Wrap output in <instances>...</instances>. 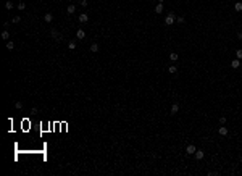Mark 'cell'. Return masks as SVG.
Instances as JSON below:
<instances>
[{"instance_id": "1", "label": "cell", "mask_w": 242, "mask_h": 176, "mask_svg": "<svg viewBox=\"0 0 242 176\" xmlns=\"http://www.w3.org/2000/svg\"><path fill=\"white\" fill-rule=\"evenodd\" d=\"M174 21H176V15H174V13H168L166 18H165V24L166 26H171Z\"/></svg>"}, {"instance_id": "2", "label": "cell", "mask_w": 242, "mask_h": 176, "mask_svg": "<svg viewBox=\"0 0 242 176\" xmlns=\"http://www.w3.org/2000/svg\"><path fill=\"white\" fill-rule=\"evenodd\" d=\"M50 37H52V39H55L57 42H60V40H62V36L58 34L57 29H52V31H50Z\"/></svg>"}, {"instance_id": "3", "label": "cell", "mask_w": 242, "mask_h": 176, "mask_svg": "<svg viewBox=\"0 0 242 176\" xmlns=\"http://www.w3.org/2000/svg\"><path fill=\"white\" fill-rule=\"evenodd\" d=\"M195 145H192V144H189L187 145V147H186V152H187L189 153V155H194V153H195Z\"/></svg>"}, {"instance_id": "4", "label": "cell", "mask_w": 242, "mask_h": 176, "mask_svg": "<svg viewBox=\"0 0 242 176\" xmlns=\"http://www.w3.org/2000/svg\"><path fill=\"white\" fill-rule=\"evenodd\" d=\"M218 133H219V136H228V134H229V129H228L226 126H221V128L218 129Z\"/></svg>"}, {"instance_id": "5", "label": "cell", "mask_w": 242, "mask_h": 176, "mask_svg": "<svg viewBox=\"0 0 242 176\" xmlns=\"http://www.w3.org/2000/svg\"><path fill=\"white\" fill-rule=\"evenodd\" d=\"M87 20H89L87 13H81L79 15V23H87Z\"/></svg>"}, {"instance_id": "6", "label": "cell", "mask_w": 242, "mask_h": 176, "mask_svg": "<svg viewBox=\"0 0 242 176\" xmlns=\"http://www.w3.org/2000/svg\"><path fill=\"white\" fill-rule=\"evenodd\" d=\"M239 66H241V60H239V58H236V60H232V62H231V68L237 70Z\"/></svg>"}, {"instance_id": "7", "label": "cell", "mask_w": 242, "mask_h": 176, "mask_svg": "<svg viewBox=\"0 0 242 176\" xmlns=\"http://www.w3.org/2000/svg\"><path fill=\"white\" fill-rule=\"evenodd\" d=\"M44 20H45V23H52V21H53V15H52V13H45V15H44Z\"/></svg>"}, {"instance_id": "8", "label": "cell", "mask_w": 242, "mask_h": 176, "mask_svg": "<svg viewBox=\"0 0 242 176\" xmlns=\"http://www.w3.org/2000/svg\"><path fill=\"white\" fill-rule=\"evenodd\" d=\"M194 157H195V160H202L204 158V150H195Z\"/></svg>"}, {"instance_id": "9", "label": "cell", "mask_w": 242, "mask_h": 176, "mask_svg": "<svg viewBox=\"0 0 242 176\" xmlns=\"http://www.w3.org/2000/svg\"><path fill=\"white\" fill-rule=\"evenodd\" d=\"M86 37V32L82 31V29H77L76 31V39H84Z\"/></svg>"}, {"instance_id": "10", "label": "cell", "mask_w": 242, "mask_h": 176, "mask_svg": "<svg viewBox=\"0 0 242 176\" xmlns=\"http://www.w3.org/2000/svg\"><path fill=\"white\" fill-rule=\"evenodd\" d=\"M178 112H179V103H173V105H171V113L176 115Z\"/></svg>"}, {"instance_id": "11", "label": "cell", "mask_w": 242, "mask_h": 176, "mask_svg": "<svg viewBox=\"0 0 242 176\" xmlns=\"http://www.w3.org/2000/svg\"><path fill=\"white\" fill-rule=\"evenodd\" d=\"M74 12H76V7H74V5H68V8H66V13H68V15H73Z\"/></svg>"}, {"instance_id": "12", "label": "cell", "mask_w": 242, "mask_h": 176, "mask_svg": "<svg viewBox=\"0 0 242 176\" xmlns=\"http://www.w3.org/2000/svg\"><path fill=\"white\" fill-rule=\"evenodd\" d=\"M99 44H92V45H90V49H89V50L92 52V53H97V52H99Z\"/></svg>"}, {"instance_id": "13", "label": "cell", "mask_w": 242, "mask_h": 176, "mask_svg": "<svg viewBox=\"0 0 242 176\" xmlns=\"http://www.w3.org/2000/svg\"><path fill=\"white\" fill-rule=\"evenodd\" d=\"M163 10H165V7H163V3H158L157 7H155V13H163Z\"/></svg>"}, {"instance_id": "14", "label": "cell", "mask_w": 242, "mask_h": 176, "mask_svg": "<svg viewBox=\"0 0 242 176\" xmlns=\"http://www.w3.org/2000/svg\"><path fill=\"white\" fill-rule=\"evenodd\" d=\"M234 10H236V12H242V2H236Z\"/></svg>"}, {"instance_id": "15", "label": "cell", "mask_w": 242, "mask_h": 176, "mask_svg": "<svg viewBox=\"0 0 242 176\" xmlns=\"http://www.w3.org/2000/svg\"><path fill=\"white\" fill-rule=\"evenodd\" d=\"M7 49H8V50H13V49H15V44H13V40H7Z\"/></svg>"}, {"instance_id": "16", "label": "cell", "mask_w": 242, "mask_h": 176, "mask_svg": "<svg viewBox=\"0 0 242 176\" xmlns=\"http://www.w3.org/2000/svg\"><path fill=\"white\" fill-rule=\"evenodd\" d=\"M169 60H171V62H176L178 60V53L176 52H171V53H169Z\"/></svg>"}, {"instance_id": "17", "label": "cell", "mask_w": 242, "mask_h": 176, "mask_svg": "<svg viewBox=\"0 0 242 176\" xmlns=\"http://www.w3.org/2000/svg\"><path fill=\"white\" fill-rule=\"evenodd\" d=\"M2 39H3V40H8V39H10V32H8V31H3V32H2Z\"/></svg>"}, {"instance_id": "18", "label": "cell", "mask_w": 242, "mask_h": 176, "mask_svg": "<svg viewBox=\"0 0 242 176\" xmlns=\"http://www.w3.org/2000/svg\"><path fill=\"white\" fill-rule=\"evenodd\" d=\"M68 49H69V50H74V49H76V42H74V40H69Z\"/></svg>"}, {"instance_id": "19", "label": "cell", "mask_w": 242, "mask_h": 176, "mask_svg": "<svg viewBox=\"0 0 242 176\" xmlns=\"http://www.w3.org/2000/svg\"><path fill=\"white\" fill-rule=\"evenodd\" d=\"M168 71H169V73H171V75H174V73H176V71H178V66H174V65H171V66L168 68Z\"/></svg>"}, {"instance_id": "20", "label": "cell", "mask_w": 242, "mask_h": 176, "mask_svg": "<svg viewBox=\"0 0 242 176\" xmlns=\"http://www.w3.org/2000/svg\"><path fill=\"white\" fill-rule=\"evenodd\" d=\"M236 58L242 60V49H237V50H236Z\"/></svg>"}, {"instance_id": "21", "label": "cell", "mask_w": 242, "mask_h": 176, "mask_svg": "<svg viewBox=\"0 0 242 176\" xmlns=\"http://www.w3.org/2000/svg\"><path fill=\"white\" fill-rule=\"evenodd\" d=\"M184 21H186V20H184V16H176V23H178V24H182Z\"/></svg>"}, {"instance_id": "22", "label": "cell", "mask_w": 242, "mask_h": 176, "mask_svg": "<svg viewBox=\"0 0 242 176\" xmlns=\"http://www.w3.org/2000/svg\"><path fill=\"white\" fill-rule=\"evenodd\" d=\"M5 7H7V10H12V8H13V2H10V0H8L7 3H5Z\"/></svg>"}, {"instance_id": "23", "label": "cell", "mask_w": 242, "mask_h": 176, "mask_svg": "<svg viewBox=\"0 0 242 176\" xmlns=\"http://www.w3.org/2000/svg\"><path fill=\"white\" fill-rule=\"evenodd\" d=\"M24 8H26V3H24V2H19L18 3V10H24Z\"/></svg>"}, {"instance_id": "24", "label": "cell", "mask_w": 242, "mask_h": 176, "mask_svg": "<svg viewBox=\"0 0 242 176\" xmlns=\"http://www.w3.org/2000/svg\"><path fill=\"white\" fill-rule=\"evenodd\" d=\"M15 107L18 110H21V108H23V103H21V102H15Z\"/></svg>"}, {"instance_id": "25", "label": "cell", "mask_w": 242, "mask_h": 176, "mask_svg": "<svg viewBox=\"0 0 242 176\" xmlns=\"http://www.w3.org/2000/svg\"><path fill=\"white\" fill-rule=\"evenodd\" d=\"M12 21H13V23L16 24V23H19V21H21V18H19V16H15V18H13Z\"/></svg>"}, {"instance_id": "26", "label": "cell", "mask_w": 242, "mask_h": 176, "mask_svg": "<svg viewBox=\"0 0 242 176\" xmlns=\"http://www.w3.org/2000/svg\"><path fill=\"white\" fill-rule=\"evenodd\" d=\"M219 123H221V125H224V123H226V116H221V118H219Z\"/></svg>"}, {"instance_id": "27", "label": "cell", "mask_w": 242, "mask_h": 176, "mask_svg": "<svg viewBox=\"0 0 242 176\" xmlns=\"http://www.w3.org/2000/svg\"><path fill=\"white\" fill-rule=\"evenodd\" d=\"M81 5H82V7H87V0H81Z\"/></svg>"}, {"instance_id": "28", "label": "cell", "mask_w": 242, "mask_h": 176, "mask_svg": "<svg viewBox=\"0 0 242 176\" xmlns=\"http://www.w3.org/2000/svg\"><path fill=\"white\" fill-rule=\"evenodd\" d=\"M237 39H241V40H242V32H237Z\"/></svg>"}, {"instance_id": "29", "label": "cell", "mask_w": 242, "mask_h": 176, "mask_svg": "<svg viewBox=\"0 0 242 176\" xmlns=\"http://www.w3.org/2000/svg\"><path fill=\"white\" fill-rule=\"evenodd\" d=\"M163 2H165V0H158V3H163Z\"/></svg>"}]
</instances>
